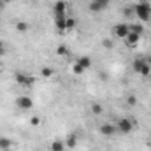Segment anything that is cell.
Returning <instances> with one entry per match:
<instances>
[{"mask_svg":"<svg viewBox=\"0 0 151 151\" xmlns=\"http://www.w3.org/2000/svg\"><path fill=\"white\" fill-rule=\"evenodd\" d=\"M65 9H67V2H63V0H56L55 5H53L55 14H65Z\"/></svg>","mask_w":151,"mask_h":151,"instance_id":"8","label":"cell"},{"mask_svg":"<svg viewBox=\"0 0 151 151\" xmlns=\"http://www.w3.org/2000/svg\"><path fill=\"white\" fill-rule=\"evenodd\" d=\"M30 125H32V127H39V125H40V118H39V116L30 118Z\"/></svg>","mask_w":151,"mask_h":151,"instance_id":"25","label":"cell"},{"mask_svg":"<svg viewBox=\"0 0 151 151\" xmlns=\"http://www.w3.org/2000/svg\"><path fill=\"white\" fill-rule=\"evenodd\" d=\"M95 2L102 7V11H104V9H107V5H109V0H95Z\"/></svg>","mask_w":151,"mask_h":151,"instance_id":"26","label":"cell"},{"mask_svg":"<svg viewBox=\"0 0 151 151\" xmlns=\"http://www.w3.org/2000/svg\"><path fill=\"white\" fill-rule=\"evenodd\" d=\"M12 146V141L9 139V137H0V150H9Z\"/></svg>","mask_w":151,"mask_h":151,"instance_id":"14","label":"cell"},{"mask_svg":"<svg viewBox=\"0 0 151 151\" xmlns=\"http://www.w3.org/2000/svg\"><path fill=\"white\" fill-rule=\"evenodd\" d=\"M88 9H90V12H100V11H102V7H100V5H99L95 0H91V2H90Z\"/></svg>","mask_w":151,"mask_h":151,"instance_id":"18","label":"cell"},{"mask_svg":"<svg viewBox=\"0 0 151 151\" xmlns=\"http://www.w3.org/2000/svg\"><path fill=\"white\" fill-rule=\"evenodd\" d=\"M139 39H141V35H137V34H130V32H128V35L125 37V42H127L128 47H132V46H135V44L139 42Z\"/></svg>","mask_w":151,"mask_h":151,"instance_id":"10","label":"cell"},{"mask_svg":"<svg viewBox=\"0 0 151 151\" xmlns=\"http://www.w3.org/2000/svg\"><path fill=\"white\" fill-rule=\"evenodd\" d=\"M16 106H18L19 109H23V111H28V109L34 107V100H32L30 97L23 95V97H18V99H16Z\"/></svg>","mask_w":151,"mask_h":151,"instance_id":"5","label":"cell"},{"mask_svg":"<svg viewBox=\"0 0 151 151\" xmlns=\"http://www.w3.org/2000/svg\"><path fill=\"white\" fill-rule=\"evenodd\" d=\"M4 5H5V4H4V2H2V0H0V11H2V9H4Z\"/></svg>","mask_w":151,"mask_h":151,"instance_id":"28","label":"cell"},{"mask_svg":"<svg viewBox=\"0 0 151 151\" xmlns=\"http://www.w3.org/2000/svg\"><path fill=\"white\" fill-rule=\"evenodd\" d=\"M76 28V19L74 18H67V30H72Z\"/></svg>","mask_w":151,"mask_h":151,"instance_id":"23","label":"cell"},{"mask_svg":"<svg viewBox=\"0 0 151 151\" xmlns=\"http://www.w3.org/2000/svg\"><path fill=\"white\" fill-rule=\"evenodd\" d=\"M70 51H69V46H65V44H60L58 47H56V55L58 56H67Z\"/></svg>","mask_w":151,"mask_h":151,"instance_id":"15","label":"cell"},{"mask_svg":"<svg viewBox=\"0 0 151 151\" xmlns=\"http://www.w3.org/2000/svg\"><path fill=\"white\" fill-rule=\"evenodd\" d=\"M91 113L93 114H102L104 113V107L100 104H91Z\"/></svg>","mask_w":151,"mask_h":151,"instance_id":"20","label":"cell"},{"mask_svg":"<svg viewBox=\"0 0 151 151\" xmlns=\"http://www.w3.org/2000/svg\"><path fill=\"white\" fill-rule=\"evenodd\" d=\"M134 9H135V16H137L141 21H148V19H151V5H150L148 0L137 2V4L134 5Z\"/></svg>","mask_w":151,"mask_h":151,"instance_id":"1","label":"cell"},{"mask_svg":"<svg viewBox=\"0 0 151 151\" xmlns=\"http://www.w3.org/2000/svg\"><path fill=\"white\" fill-rule=\"evenodd\" d=\"M4 55H5V44L0 40V56H4Z\"/></svg>","mask_w":151,"mask_h":151,"instance_id":"27","label":"cell"},{"mask_svg":"<svg viewBox=\"0 0 151 151\" xmlns=\"http://www.w3.org/2000/svg\"><path fill=\"white\" fill-rule=\"evenodd\" d=\"M127 104L128 106H137V97L135 95H128L127 97Z\"/></svg>","mask_w":151,"mask_h":151,"instance_id":"22","label":"cell"},{"mask_svg":"<svg viewBox=\"0 0 151 151\" xmlns=\"http://www.w3.org/2000/svg\"><path fill=\"white\" fill-rule=\"evenodd\" d=\"M55 27L60 34L67 32V16L65 14H55Z\"/></svg>","mask_w":151,"mask_h":151,"instance_id":"4","label":"cell"},{"mask_svg":"<svg viewBox=\"0 0 151 151\" xmlns=\"http://www.w3.org/2000/svg\"><path fill=\"white\" fill-rule=\"evenodd\" d=\"M128 30H130V34H137V35H142L144 34V27L141 23H130L128 25Z\"/></svg>","mask_w":151,"mask_h":151,"instance_id":"9","label":"cell"},{"mask_svg":"<svg viewBox=\"0 0 151 151\" xmlns=\"http://www.w3.org/2000/svg\"><path fill=\"white\" fill-rule=\"evenodd\" d=\"M72 72H74L76 76H81L83 72H84V69H83L79 63H74V65H72Z\"/></svg>","mask_w":151,"mask_h":151,"instance_id":"21","label":"cell"},{"mask_svg":"<svg viewBox=\"0 0 151 151\" xmlns=\"http://www.w3.org/2000/svg\"><path fill=\"white\" fill-rule=\"evenodd\" d=\"M49 148H51V151H65V142L60 141V139H55Z\"/></svg>","mask_w":151,"mask_h":151,"instance_id":"13","label":"cell"},{"mask_svg":"<svg viewBox=\"0 0 151 151\" xmlns=\"http://www.w3.org/2000/svg\"><path fill=\"white\" fill-rule=\"evenodd\" d=\"M2 2H4V4H9V2H12V0H2Z\"/></svg>","mask_w":151,"mask_h":151,"instance_id":"29","label":"cell"},{"mask_svg":"<svg viewBox=\"0 0 151 151\" xmlns=\"http://www.w3.org/2000/svg\"><path fill=\"white\" fill-rule=\"evenodd\" d=\"M150 144H151V137H150Z\"/></svg>","mask_w":151,"mask_h":151,"instance_id":"30","label":"cell"},{"mask_svg":"<svg viewBox=\"0 0 151 151\" xmlns=\"http://www.w3.org/2000/svg\"><path fill=\"white\" fill-rule=\"evenodd\" d=\"M123 14H125V18H128V19H130V18L135 14V9H134L132 5H127V7H125V11H123Z\"/></svg>","mask_w":151,"mask_h":151,"instance_id":"19","label":"cell"},{"mask_svg":"<svg viewBox=\"0 0 151 151\" xmlns=\"http://www.w3.org/2000/svg\"><path fill=\"white\" fill-rule=\"evenodd\" d=\"M134 128H135V123H134V119H130V118H119L118 119V123H116V130L119 132V134H132L134 132Z\"/></svg>","mask_w":151,"mask_h":151,"instance_id":"2","label":"cell"},{"mask_svg":"<svg viewBox=\"0 0 151 151\" xmlns=\"http://www.w3.org/2000/svg\"><path fill=\"white\" fill-rule=\"evenodd\" d=\"M128 25L127 23H119V25H116L113 28V34H114V37H118V39H125L127 35H128Z\"/></svg>","mask_w":151,"mask_h":151,"instance_id":"6","label":"cell"},{"mask_svg":"<svg viewBox=\"0 0 151 151\" xmlns=\"http://www.w3.org/2000/svg\"><path fill=\"white\" fill-rule=\"evenodd\" d=\"M150 77H151V76H150Z\"/></svg>","mask_w":151,"mask_h":151,"instance_id":"31","label":"cell"},{"mask_svg":"<svg viewBox=\"0 0 151 151\" xmlns=\"http://www.w3.org/2000/svg\"><path fill=\"white\" fill-rule=\"evenodd\" d=\"M116 132H118V130H116V125H113V123H104V125L100 127V134L106 135V137H111Z\"/></svg>","mask_w":151,"mask_h":151,"instance_id":"7","label":"cell"},{"mask_svg":"<svg viewBox=\"0 0 151 151\" xmlns=\"http://www.w3.org/2000/svg\"><path fill=\"white\" fill-rule=\"evenodd\" d=\"M16 30L21 32V34L28 32V23H27V21H18V23H16Z\"/></svg>","mask_w":151,"mask_h":151,"instance_id":"16","label":"cell"},{"mask_svg":"<svg viewBox=\"0 0 151 151\" xmlns=\"http://www.w3.org/2000/svg\"><path fill=\"white\" fill-rule=\"evenodd\" d=\"M53 74H55V70H53L51 67H42V69H40V76H42V77H46V79H47V77H51Z\"/></svg>","mask_w":151,"mask_h":151,"instance_id":"17","label":"cell"},{"mask_svg":"<svg viewBox=\"0 0 151 151\" xmlns=\"http://www.w3.org/2000/svg\"><path fill=\"white\" fill-rule=\"evenodd\" d=\"M76 146H77V135H76V134H70V135L67 137V141H65V148L74 150Z\"/></svg>","mask_w":151,"mask_h":151,"instance_id":"12","label":"cell"},{"mask_svg":"<svg viewBox=\"0 0 151 151\" xmlns=\"http://www.w3.org/2000/svg\"><path fill=\"white\" fill-rule=\"evenodd\" d=\"M102 46H104L106 49H111V47H113V40H111V39H104V40H102Z\"/></svg>","mask_w":151,"mask_h":151,"instance_id":"24","label":"cell"},{"mask_svg":"<svg viewBox=\"0 0 151 151\" xmlns=\"http://www.w3.org/2000/svg\"><path fill=\"white\" fill-rule=\"evenodd\" d=\"M76 63H79V65L86 70V69H90V67H91V58H90V56H79Z\"/></svg>","mask_w":151,"mask_h":151,"instance_id":"11","label":"cell"},{"mask_svg":"<svg viewBox=\"0 0 151 151\" xmlns=\"http://www.w3.org/2000/svg\"><path fill=\"white\" fill-rule=\"evenodd\" d=\"M14 81H16L18 84H21V86H32V84H35V77H34V76L23 74V72H16Z\"/></svg>","mask_w":151,"mask_h":151,"instance_id":"3","label":"cell"}]
</instances>
